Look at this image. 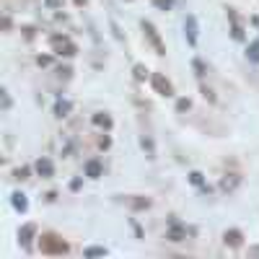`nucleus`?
Masks as SVG:
<instances>
[{
	"label": "nucleus",
	"instance_id": "nucleus-23",
	"mask_svg": "<svg viewBox=\"0 0 259 259\" xmlns=\"http://www.w3.org/2000/svg\"><path fill=\"white\" fill-rule=\"evenodd\" d=\"M249 254H251V256H259V246H254V249H249Z\"/></svg>",
	"mask_w": 259,
	"mask_h": 259
},
{
	"label": "nucleus",
	"instance_id": "nucleus-4",
	"mask_svg": "<svg viewBox=\"0 0 259 259\" xmlns=\"http://www.w3.org/2000/svg\"><path fill=\"white\" fill-rule=\"evenodd\" d=\"M153 89H156L161 96H171V94H174V85H171L161 73H156V75H153Z\"/></svg>",
	"mask_w": 259,
	"mask_h": 259
},
{
	"label": "nucleus",
	"instance_id": "nucleus-6",
	"mask_svg": "<svg viewBox=\"0 0 259 259\" xmlns=\"http://www.w3.org/2000/svg\"><path fill=\"white\" fill-rule=\"evenodd\" d=\"M184 31H187V41H189V45H197V18H194V16H187Z\"/></svg>",
	"mask_w": 259,
	"mask_h": 259
},
{
	"label": "nucleus",
	"instance_id": "nucleus-2",
	"mask_svg": "<svg viewBox=\"0 0 259 259\" xmlns=\"http://www.w3.org/2000/svg\"><path fill=\"white\" fill-rule=\"evenodd\" d=\"M50 47H52L55 55H65V57H73V55L78 52V47L73 45V41H70L68 36H60V34L50 39Z\"/></svg>",
	"mask_w": 259,
	"mask_h": 259
},
{
	"label": "nucleus",
	"instance_id": "nucleus-21",
	"mask_svg": "<svg viewBox=\"0 0 259 259\" xmlns=\"http://www.w3.org/2000/svg\"><path fill=\"white\" fill-rule=\"evenodd\" d=\"M3 106H6V109L11 106V99H8V94H6V91H3Z\"/></svg>",
	"mask_w": 259,
	"mask_h": 259
},
{
	"label": "nucleus",
	"instance_id": "nucleus-3",
	"mask_svg": "<svg viewBox=\"0 0 259 259\" xmlns=\"http://www.w3.org/2000/svg\"><path fill=\"white\" fill-rule=\"evenodd\" d=\"M143 31H145V36H148V41L153 45V50H156V55H166V47H163V41H161V36H158V31H156V26L150 24V21H143Z\"/></svg>",
	"mask_w": 259,
	"mask_h": 259
},
{
	"label": "nucleus",
	"instance_id": "nucleus-13",
	"mask_svg": "<svg viewBox=\"0 0 259 259\" xmlns=\"http://www.w3.org/2000/svg\"><path fill=\"white\" fill-rule=\"evenodd\" d=\"M246 55H249L251 62H259V41H251L249 50H246Z\"/></svg>",
	"mask_w": 259,
	"mask_h": 259
},
{
	"label": "nucleus",
	"instance_id": "nucleus-16",
	"mask_svg": "<svg viewBox=\"0 0 259 259\" xmlns=\"http://www.w3.org/2000/svg\"><path fill=\"white\" fill-rule=\"evenodd\" d=\"M135 75H138V78H140V80H143V78H145V75H148V70H145V68H143V65H135Z\"/></svg>",
	"mask_w": 259,
	"mask_h": 259
},
{
	"label": "nucleus",
	"instance_id": "nucleus-8",
	"mask_svg": "<svg viewBox=\"0 0 259 259\" xmlns=\"http://www.w3.org/2000/svg\"><path fill=\"white\" fill-rule=\"evenodd\" d=\"M241 231H236V228H231V231H226L223 233V241H226V246H241Z\"/></svg>",
	"mask_w": 259,
	"mask_h": 259
},
{
	"label": "nucleus",
	"instance_id": "nucleus-11",
	"mask_svg": "<svg viewBox=\"0 0 259 259\" xmlns=\"http://www.w3.org/2000/svg\"><path fill=\"white\" fill-rule=\"evenodd\" d=\"M85 177L99 179V177H101V163H99V161H89V163H85Z\"/></svg>",
	"mask_w": 259,
	"mask_h": 259
},
{
	"label": "nucleus",
	"instance_id": "nucleus-24",
	"mask_svg": "<svg viewBox=\"0 0 259 259\" xmlns=\"http://www.w3.org/2000/svg\"><path fill=\"white\" fill-rule=\"evenodd\" d=\"M75 3H78V6H80V3H85V0H75Z\"/></svg>",
	"mask_w": 259,
	"mask_h": 259
},
{
	"label": "nucleus",
	"instance_id": "nucleus-12",
	"mask_svg": "<svg viewBox=\"0 0 259 259\" xmlns=\"http://www.w3.org/2000/svg\"><path fill=\"white\" fill-rule=\"evenodd\" d=\"M70 109H73L70 101H57V104H55V114H57V117H68Z\"/></svg>",
	"mask_w": 259,
	"mask_h": 259
},
{
	"label": "nucleus",
	"instance_id": "nucleus-20",
	"mask_svg": "<svg viewBox=\"0 0 259 259\" xmlns=\"http://www.w3.org/2000/svg\"><path fill=\"white\" fill-rule=\"evenodd\" d=\"M26 174H29L26 168H18V171H16V179H26Z\"/></svg>",
	"mask_w": 259,
	"mask_h": 259
},
{
	"label": "nucleus",
	"instance_id": "nucleus-22",
	"mask_svg": "<svg viewBox=\"0 0 259 259\" xmlns=\"http://www.w3.org/2000/svg\"><path fill=\"white\" fill-rule=\"evenodd\" d=\"M135 207H148V200H135Z\"/></svg>",
	"mask_w": 259,
	"mask_h": 259
},
{
	"label": "nucleus",
	"instance_id": "nucleus-17",
	"mask_svg": "<svg viewBox=\"0 0 259 259\" xmlns=\"http://www.w3.org/2000/svg\"><path fill=\"white\" fill-rule=\"evenodd\" d=\"M153 3H156L158 8H163V11H168V8H171V0H153Z\"/></svg>",
	"mask_w": 259,
	"mask_h": 259
},
{
	"label": "nucleus",
	"instance_id": "nucleus-18",
	"mask_svg": "<svg viewBox=\"0 0 259 259\" xmlns=\"http://www.w3.org/2000/svg\"><path fill=\"white\" fill-rule=\"evenodd\" d=\"M177 109H179V112H187V109H189V101H187V99H179Z\"/></svg>",
	"mask_w": 259,
	"mask_h": 259
},
{
	"label": "nucleus",
	"instance_id": "nucleus-14",
	"mask_svg": "<svg viewBox=\"0 0 259 259\" xmlns=\"http://www.w3.org/2000/svg\"><path fill=\"white\" fill-rule=\"evenodd\" d=\"M94 122H96V124H104V127H109V124H112V119L106 117V114H96V117H94Z\"/></svg>",
	"mask_w": 259,
	"mask_h": 259
},
{
	"label": "nucleus",
	"instance_id": "nucleus-9",
	"mask_svg": "<svg viewBox=\"0 0 259 259\" xmlns=\"http://www.w3.org/2000/svg\"><path fill=\"white\" fill-rule=\"evenodd\" d=\"M11 202H13V207L18 212H26L29 210V200H26V194H21V192H13L11 194Z\"/></svg>",
	"mask_w": 259,
	"mask_h": 259
},
{
	"label": "nucleus",
	"instance_id": "nucleus-5",
	"mask_svg": "<svg viewBox=\"0 0 259 259\" xmlns=\"http://www.w3.org/2000/svg\"><path fill=\"white\" fill-rule=\"evenodd\" d=\"M34 233H36V226L26 223L24 228L18 231V244L24 246V249H29V246H31V239H34Z\"/></svg>",
	"mask_w": 259,
	"mask_h": 259
},
{
	"label": "nucleus",
	"instance_id": "nucleus-10",
	"mask_svg": "<svg viewBox=\"0 0 259 259\" xmlns=\"http://www.w3.org/2000/svg\"><path fill=\"white\" fill-rule=\"evenodd\" d=\"M166 239H168V241H184V239H187V231H184L182 226H177V223H174V226L168 228Z\"/></svg>",
	"mask_w": 259,
	"mask_h": 259
},
{
	"label": "nucleus",
	"instance_id": "nucleus-7",
	"mask_svg": "<svg viewBox=\"0 0 259 259\" xmlns=\"http://www.w3.org/2000/svg\"><path fill=\"white\" fill-rule=\"evenodd\" d=\"M36 174H39V177H45V179H50V177L55 174L52 161H50V158H39V161H36Z\"/></svg>",
	"mask_w": 259,
	"mask_h": 259
},
{
	"label": "nucleus",
	"instance_id": "nucleus-15",
	"mask_svg": "<svg viewBox=\"0 0 259 259\" xmlns=\"http://www.w3.org/2000/svg\"><path fill=\"white\" fill-rule=\"evenodd\" d=\"M189 182H192V184H202V174H200V171H192V174H189Z\"/></svg>",
	"mask_w": 259,
	"mask_h": 259
},
{
	"label": "nucleus",
	"instance_id": "nucleus-1",
	"mask_svg": "<svg viewBox=\"0 0 259 259\" xmlns=\"http://www.w3.org/2000/svg\"><path fill=\"white\" fill-rule=\"evenodd\" d=\"M41 254H68V244H65L57 233H45L39 239Z\"/></svg>",
	"mask_w": 259,
	"mask_h": 259
},
{
	"label": "nucleus",
	"instance_id": "nucleus-19",
	"mask_svg": "<svg viewBox=\"0 0 259 259\" xmlns=\"http://www.w3.org/2000/svg\"><path fill=\"white\" fill-rule=\"evenodd\" d=\"M85 254H89V256H96V254H104V249H99V246H91V249L85 251Z\"/></svg>",
	"mask_w": 259,
	"mask_h": 259
}]
</instances>
